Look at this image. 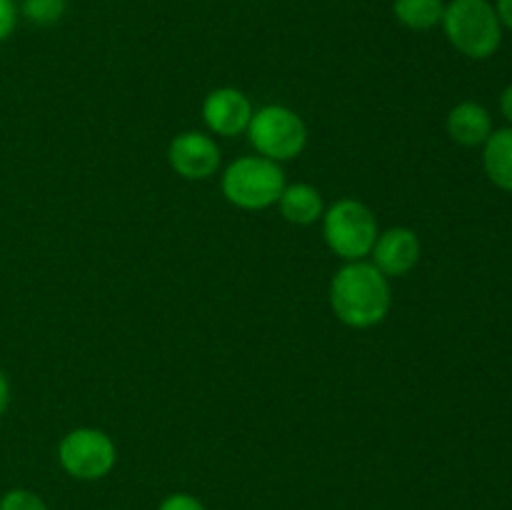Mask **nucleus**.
Masks as SVG:
<instances>
[{"mask_svg":"<svg viewBox=\"0 0 512 510\" xmlns=\"http://www.w3.org/2000/svg\"><path fill=\"white\" fill-rule=\"evenodd\" d=\"M168 163L185 180H208L218 173L223 155L213 135L200 130L178 133L168 145Z\"/></svg>","mask_w":512,"mask_h":510,"instance_id":"obj_7","label":"nucleus"},{"mask_svg":"<svg viewBox=\"0 0 512 510\" xmlns=\"http://www.w3.org/2000/svg\"><path fill=\"white\" fill-rule=\"evenodd\" d=\"M158 510H208L195 495L190 493H173L160 500Z\"/></svg>","mask_w":512,"mask_h":510,"instance_id":"obj_17","label":"nucleus"},{"mask_svg":"<svg viewBox=\"0 0 512 510\" xmlns=\"http://www.w3.org/2000/svg\"><path fill=\"white\" fill-rule=\"evenodd\" d=\"M18 5L15 0H0V43L13 35L15 25H18Z\"/></svg>","mask_w":512,"mask_h":510,"instance_id":"obj_16","label":"nucleus"},{"mask_svg":"<svg viewBox=\"0 0 512 510\" xmlns=\"http://www.w3.org/2000/svg\"><path fill=\"white\" fill-rule=\"evenodd\" d=\"M445 130H448V135L458 145L478 148V145H485V140L493 133V118H490V113L480 103L463 100L445 118Z\"/></svg>","mask_w":512,"mask_h":510,"instance_id":"obj_10","label":"nucleus"},{"mask_svg":"<svg viewBox=\"0 0 512 510\" xmlns=\"http://www.w3.org/2000/svg\"><path fill=\"white\" fill-rule=\"evenodd\" d=\"M495 13H498L500 25L512 30V0H498V3H495Z\"/></svg>","mask_w":512,"mask_h":510,"instance_id":"obj_18","label":"nucleus"},{"mask_svg":"<svg viewBox=\"0 0 512 510\" xmlns=\"http://www.w3.org/2000/svg\"><path fill=\"white\" fill-rule=\"evenodd\" d=\"M483 168L495 188L512 193V128L490 133L483 145Z\"/></svg>","mask_w":512,"mask_h":510,"instance_id":"obj_12","label":"nucleus"},{"mask_svg":"<svg viewBox=\"0 0 512 510\" xmlns=\"http://www.w3.org/2000/svg\"><path fill=\"white\" fill-rule=\"evenodd\" d=\"M8 403H10V383L8 378H5L3 370H0V418H3L5 410H8Z\"/></svg>","mask_w":512,"mask_h":510,"instance_id":"obj_19","label":"nucleus"},{"mask_svg":"<svg viewBox=\"0 0 512 510\" xmlns=\"http://www.w3.org/2000/svg\"><path fill=\"white\" fill-rule=\"evenodd\" d=\"M248 140L255 153L275 163L295 160L308 145V125L288 105L270 103L253 113L248 125Z\"/></svg>","mask_w":512,"mask_h":510,"instance_id":"obj_5","label":"nucleus"},{"mask_svg":"<svg viewBox=\"0 0 512 510\" xmlns=\"http://www.w3.org/2000/svg\"><path fill=\"white\" fill-rule=\"evenodd\" d=\"M253 113L255 108L248 95L238 88H230V85L210 90L203 100L205 128L213 135H220V138L243 135L248 130Z\"/></svg>","mask_w":512,"mask_h":510,"instance_id":"obj_8","label":"nucleus"},{"mask_svg":"<svg viewBox=\"0 0 512 510\" xmlns=\"http://www.w3.org/2000/svg\"><path fill=\"white\" fill-rule=\"evenodd\" d=\"M443 0H395L393 15L400 25L410 30H433L443 23Z\"/></svg>","mask_w":512,"mask_h":510,"instance_id":"obj_13","label":"nucleus"},{"mask_svg":"<svg viewBox=\"0 0 512 510\" xmlns=\"http://www.w3.org/2000/svg\"><path fill=\"white\" fill-rule=\"evenodd\" d=\"M68 0H20L18 13L38 28H50L65 15Z\"/></svg>","mask_w":512,"mask_h":510,"instance_id":"obj_14","label":"nucleus"},{"mask_svg":"<svg viewBox=\"0 0 512 510\" xmlns=\"http://www.w3.org/2000/svg\"><path fill=\"white\" fill-rule=\"evenodd\" d=\"M58 463L75 480H103L118 463V448L105 430L75 428L60 438Z\"/></svg>","mask_w":512,"mask_h":510,"instance_id":"obj_6","label":"nucleus"},{"mask_svg":"<svg viewBox=\"0 0 512 510\" xmlns=\"http://www.w3.org/2000/svg\"><path fill=\"white\" fill-rule=\"evenodd\" d=\"M278 210L288 223L293 225H313L323 218L325 203L323 195L310 183H290L285 185L278 198Z\"/></svg>","mask_w":512,"mask_h":510,"instance_id":"obj_11","label":"nucleus"},{"mask_svg":"<svg viewBox=\"0 0 512 510\" xmlns=\"http://www.w3.org/2000/svg\"><path fill=\"white\" fill-rule=\"evenodd\" d=\"M420 238L413 228L395 225V228L383 230L370 250V263L385 275V278H403L415 265L420 263Z\"/></svg>","mask_w":512,"mask_h":510,"instance_id":"obj_9","label":"nucleus"},{"mask_svg":"<svg viewBox=\"0 0 512 510\" xmlns=\"http://www.w3.org/2000/svg\"><path fill=\"white\" fill-rule=\"evenodd\" d=\"M285 170L263 155H243L223 170L220 190L240 210H265L278 203L285 188Z\"/></svg>","mask_w":512,"mask_h":510,"instance_id":"obj_3","label":"nucleus"},{"mask_svg":"<svg viewBox=\"0 0 512 510\" xmlns=\"http://www.w3.org/2000/svg\"><path fill=\"white\" fill-rule=\"evenodd\" d=\"M323 238L330 253L345 263L370 258L380 228L378 218L363 200L340 198L323 213Z\"/></svg>","mask_w":512,"mask_h":510,"instance_id":"obj_4","label":"nucleus"},{"mask_svg":"<svg viewBox=\"0 0 512 510\" xmlns=\"http://www.w3.org/2000/svg\"><path fill=\"white\" fill-rule=\"evenodd\" d=\"M500 110H503L505 118L512 123V83L503 90V95H500Z\"/></svg>","mask_w":512,"mask_h":510,"instance_id":"obj_20","label":"nucleus"},{"mask_svg":"<svg viewBox=\"0 0 512 510\" xmlns=\"http://www.w3.org/2000/svg\"><path fill=\"white\" fill-rule=\"evenodd\" d=\"M440 25L450 45L470 60L493 58L503 43V25L490 0H450Z\"/></svg>","mask_w":512,"mask_h":510,"instance_id":"obj_2","label":"nucleus"},{"mask_svg":"<svg viewBox=\"0 0 512 510\" xmlns=\"http://www.w3.org/2000/svg\"><path fill=\"white\" fill-rule=\"evenodd\" d=\"M0 510H50L38 493L25 488H13L0 498Z\"/></svg>","mask_w":512,"mask_h":510,"instance_id":"obj_15","label":"nucleus"},{"mask_svg":"<svg viewBox=\"0 0 512 510\" xmlns=\"http://www.w3.org/2000/svg\"><path fill=\"white\" fill-rule=\"evenodd\" d=\"M328 298L340 323L353 330H368L388 318L393 290L390 278H385L370 260H353L333 275Z\"/></svg>","mask_w":512,"mask_h":510,"instance_id":"obj_1","label":"nucleus"}]
</instances>
